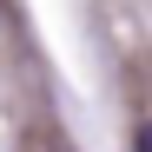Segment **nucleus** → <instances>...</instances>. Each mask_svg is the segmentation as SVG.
<instances>
[{
	"label": "nucleus",
	"mask_w": 152,
	"mask_h": 152,
	"mask_svg": "<svg viewBox=\"0 0 152 152\" xmlns=\"http://www.w3.org/2000/svg\"><path fill=\"white\" fill-rule=\"evenodd\" d=\"M132 152H152V119H145L139 132H132Z\"/></svg>",
	"instance_id": "f257e3e1"
}]
</instances>
